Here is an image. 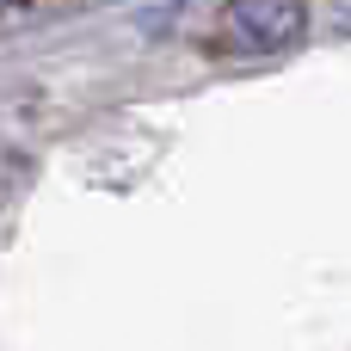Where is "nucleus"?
I'll list each match as a JSON object with an SVG mask.
<instances>
[{"mask_svg": "<svg viewBox=\"0 0 351 351\" xmlns=\"http://www.w3.org/2000/svg\"><path fill=\"white\" fill-rule=\"evenodd\" d=\"M12 6H19V0H0V12H12Z\"/></svg>", "mask_w": 351, "mask_h": 351, "instance_id": "f03ea898", "label": "nucleus"}, {"mask_svg": "<svg viewBox=\"0 0 351 351\" xmlns=\"http://www.w3.org/2000/svg\"><path fill=\"white\" fill-rule=\"evenodd\" d=\"M302 31H308L302 0H228L216 19V43L228 56H271V49L296 43Z\"/></svg>", "mask_w": 351, "mask_h": 351, "instance_id": "f257e3e1", "label": "nucleus"}]
</instances>
